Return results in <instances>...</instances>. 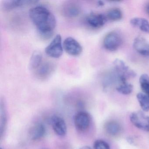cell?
Listing matches in <instances>:
<instances>
[{"instance_id": "6da1fadb", "label": "cell", "mask_w": 149, "mask_h": 149, "mask_svg": "<svg viewBox=\"0 0 149 149\" xmlns=\"http://www.w3.org/2000/svg\"><path fill=\"white\" fill-rule=\"evenodd\" d=\"M29 15L42 36L46 38L52 35L56 26V20L48 9L42 6L35 7L29 10Z\"/></svg>"}, {"instance_id": "7a4b0ae2", "label": "cell", "mask_w": 149, "mask_h": 149, "mask_svg": "<svg viewBox=\"0 0 149 149\" xmlns=\"http://www.w3.org/2000/svg\"><path fill=\"white\" fill-rule=\"evenodd\" d=\"M113 65L118 78L121 82L127 81V79L135 77L136 75V72L120 59H116L113 62Z\"/></svg>"}, {"instance_id": "3957f363", "label": "cell", "mask_w": 149, "mask_h": 149, "mask_svg": "<svg viewBox=\"0 0 149 149\" xmlns=\"http://www.w3.org/2000/svg\"><path fill=\"white\" fill-rule=\"evenodd\" d=\"M47 54L52 58H58L61 57L63 52V47L61 36L57 35L45 49Z\"/></svg>"}, {"instance_id": "277c9868", "label": "cell", "mask_w": 149, "mask_h": 149, "mask_svg": "<svg viewBox=\"0 0 149 149\" xmlns=\"http://www.w3.org/2000/svg\"><path fill=\"white\" fill-rule=\"evenodd\" d=\"M130 120L137 128L149 132V116L141 111H135L130 115Z\"/></svg>"}, {"instance_id": "5b68a950", "label": "cell", "mask_w": 149, "mask_h": 149, "mask_svg": "<svg viewBox=\"0 0 149 149\" xmlns=\"http://www.w3.org/2000/svg\"><path fill=\"white\" fill-rule=\"evenodd\" d=\"M122 43L120 35L116 32H111L106 35L103 40L104 47L110 51H115L119 48Z\"/></svg>"}, {"instance_id": "8992f818", "label": "cell", "mask_w": 149, "mask_h": 149, "mask_svg": "<svg viewBox=\"0 0 149 149\" xmlns=\"http://www.w3.org/2000/svg\"><path fill=\"white\" fill-rule=\"evenodd\" d=\"M63 47L66 52L70 55L77 56L81 54L83 48L81 44L75 39L69 37L64 40Z\"/></svg>"}, {"instance_id": "52a82bcc", "label": "cell", "mask_w": 149, "mask_h": 149, "mask_svg": "<svg viewBox=\"0 0 149 149\" xmlns=\"http://www.w3.org/2000/svg\"><path fill=\"white\" fill-rule=\"evenodd\" d=\"M76 128L80 131L87 130L91 123V117L88 113L85 111L78 112L74 118Z\"/></svg>"}, {"instance_id": "ba28073f", "label": "cell", "mask_w": 149, "mask_h": 149, "mask_svg": "<svg viewBox=\"0 0 149 149\" xmlns=\"http://www.w3.org/2000/svg\"><path fill=\"white\" fill-rule=\"evenodd\" d=\"M106 15L102 14L92 13L86 18V22L91 27L98 29L102 27L107 22Z\"/></svg>"}, {"instance_id": "9c48e42d", "label": "cell", "mask_w": 149, "mask_h": 149, "mask_svg": "<svg viewBox=\"0 0 149 149\" xmlns=\"http://www.w3.org/2000/svg\"><path fill=\"white\" fill-rule=\"evenodd\" d=\"M54 70V66L52 63L42 61L41 65L34 71L37 78L44 80L52 74Z\"/></svg>"}, {"instance_id": "30bf717a", "label": "cell", "mask_w": 149, "mask_h": 149, "mask_svg": "<svg viewBox=\"0 0 149 149\" xmlns=\"http://www.w3.org/2000/svg\"><path fill=\"white\" fill-rule=\"evenodd\" d=\"M62 12L66 17L74 18L80 14L81 12V8L77 3L73 1H68L63 6Z\"/></svg>"}, {"instance_id": "8fae6325", "label": "cell", "mask_w": 149, "mask_h": 149, "mask_svg": "<svg viewBox=\"0 0 149 149\" xmlns=\"http://www.w3.org/2000/svg\"><path fill=\"white\" fill-rule=\"evenodd\" d=\"M52 127L54 132L58 136H63L67 133V125L64 119L58 116L52 117L51 120Z\"/></svg>"}, {"instance_id": "7c38bea8", "label": "cell", "mask_w": 149, "mask_h": 149, "mask_svg": "<svg viewBox=\"0 0 149 149\" xmlns=\"http://www.w3.org/2000/svg\"><path fill=\"white\" fill-rule=\"evenodd\" d=\"M36 1L29 0H6L3 1L2 8L6 11H10L17 8L29 6L37 3Z\"/></svg>"}, {"instance_id": "4fadbf2b", "label": "cell", "mask_w": 149, "mask_h": 149, "mask_svg": "<svg viewBox=\"0 0 149 149\" xmlns=\"http://www.w3.org/2000/svg\"><path fill=\"white\" fill-rule=\"evenodd\" d=\"M133 47L135 50L141 55L149 56V42L143 37L138 36L135 38Z\"/></svg>"}, {"instance_id": "5bb4252c", "label": "cell", "mask_w": 149, "mask_h": 149, "mask_svg": "<svg viewBox=\"0 0 149 149\" xmlns=\"http://www.w3.org/2000/svg\"><path fill=\"white\" fill-rule=\"evenodd\" d=\"M46 133V129L42 124L38 123L35 125L30 128L29 135L30 138L33 140L40 139L44 136Z\"/></svg>"}, {"instance_id": "9a60e30c", "label": "cell", "mask_w": 149, "mask_h": 149, "mask_svg": "<svg viewBox=\"0 0 149 149\" xmlns=\"http://www.w3.org/2000/svg\"><path fill=\"white\" fill-rule=\"evenodd\" d=\"M104 129L107 134L113 136H117L122 131L120 124L115 121L107 122L104 125Z\"/></svg>"}, {"instance_id": "2e32d148", "label": "cell", "mask_w": 149, "mask_h": 149, "mask_svg": "<svg viewBox=\"0 0 149 149\" xmlns=\"http://www.w3.org/2000/svg\"><path fill=\"white\" fill-rule=\"evenodd\" d=\"M132 25L139 28L141 31L149 34V22L146 19L141 18H134L130 20Z\"/></svg>"}, {"instance_id": "e0dca14e", "label": "cell", "mask_w": 149, "mask_h": 149, "mask_svg": "<svg viewBox=\"0 0 149 149\" xmlns=\"http://www.w3.org/2000/svg\"><path fill=\"white\" fill-rule=\"evenodd\" d=\"M42 62V56L39 51H36L33 53L29 61V67L31 70H35Z\"/></svg>"}, {"instance_id": "ac0fdd59", "label": "cell", "mask_w": 149, "mask_h": 149, "mask_svg": "<svg viewBox=\"0 0 149 149\" xmlns=\"http://www.w3.org/2000/svg\"><path fill=\"white\" fill-rule=\"evenodd\" d=\"M136 97L142 110L144 111H149V96L143 92H140L137 94Z\"/></svg>"}, {"instance_id": "d6986e66", "label": "cell", "mask_w": 149, "mask_h": 149, "mask_svg": "<svg viewBox=\"0 0 149 149\" xmlns=\"http://www.w3.org/2000/svg\"><path fill=\"white\" fill-rule=\"evenodd\" d=\"M133 89V85L127 81L121 82L116 87V90L118 92L125 95L131 94Z\"/></svg>"}, {"instance_id": "ffe728a7", "label": "cell", "mask_w": 149, "mask_h": 149, "mask_svg": "<svg viewBox=\"0 0 149 149\" xmlns=\"http://www.w3.org/2000/svg\"><path fill=\"white\" fill-rule=\"evenodd\" d=\"M107 19L113 21L120 20L123 17L122 11L119 8H113L108 11L106 15Z\"/></svg>"}, {"instance_id": "44dd1931", "label": "cell", "mask_w": 149, "mask_h": 149, "mask_svg": "<svg viewBox=\"0 0 149 149\" xmlns=\"http://www.w3.org/2000/svg\"><path fill=\"white\" fill-rule=\"evenodd\" d=\"M140 87L143 93L149 96V76L146 74L140 76L139 79Z\"/></svg>"}, {"instance_id": "7402d4cb", "label": "cell", "mask_w": 149, "mask_h": 149, "mask_svg": "<svg viewBox=\"0 0 149 149\" xmlns=\"http://www.w3.org/2000/svg\"><path fill=\"white\" fill-rule=\"evenodd\" d=\"M94 149H110L109 144L101 139L96 140L93 145Z\"/></svg>"}, {"instance_id": "603a6c76", "label": "cell", "mask_w": 149, "mask_h": 149, "mask_svg": "<svg viewBox=\"0 0 149 149\" xmlns=\"http://www.w3.org/2000/svg\"><path fill=\"white\" fill-rule=\"evenodd\" d=\"M146 13L149 15V3L147 4L146 7Z\"/></svg>"}, {"instance_id": "cb8c5ba5", "label": "cell", "mask_w": 149, "mask_h": 149, "mask_svg": "<svg viewBox=\"0 0 149 149\" xmlns=\"http://www.w3.org/2000/svg\"><path fill=\"white\" fill-rule=\"evenodd\" d=\"M80 149H91V148L88 146H84L80 148Z\"/></svg>"}, {"instance_id": "d4e9b609", "label": "cell", "mask_w": 149, "mask_h": 149, "mask_svg": "<svg viewBox=\"0 0 149 149\" xmlns=\"http://www.w3.org/2000/svg\"><path fill=\"white\" fill-rule=\"evenodd\" d=\"M2 149V148H1V149Z\"/></svg>"}]
</instances>
